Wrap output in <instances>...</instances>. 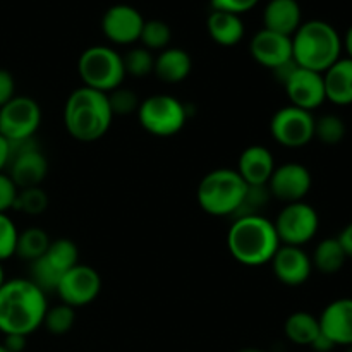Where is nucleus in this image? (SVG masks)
I'll list each match as a JSON object with an SVG mask.
<instances>
[{
  "label": "nucleus",
  "mask_w": 352,
  "mask_h": 352,
  "mask_svg": "<svg viewBox=\"0 0 352 352\" xmlns=\"http://www.w3.org/2000/svg\"><path fill=\"white\" fill-rule=\"evenodd\" d=\"M47 294L30 278L6 280L0 287V332L30 336L43 325Z\"/></svg>",
  "instance_id": "1"
},
{
  "label": "nucleus",
  "mask_w": 352,
  "mask_h": 352,
  "mask_svg": "<svg viewBox=\"0 0 352 352\" xmlns=\"http://www.w3.org/2000/svg\"><path fill=\"white\" fill-rule=\"evenodd\" d=\"M227 248L237 263L263 267L275 256L280 239L272 220L263 215H244L234 219L227 234Z\"/></svg>",
  "instance_id": "2"
},
{
  "label": "nucleus",
  "mask_w": 352,
  "mask_h": 352,
  "mask_svg": "<svg viewBox=\"0 0 352 352\" xmlns=\"http://www.w3.org/2000/svg\"><path fill=\"white\" fill-rule=\"evenodd\" d=\"M112 120L113 113L105 93L79 86L65 100V129L81 143H93L105 136Z\"/></svg>",
  "instance_id": "3"
},
{
  "label": "nucleus",
  "mask_w": 352,
  "mask_h": 352,
  "mask_svg": "<svg viewBox=\"0 0 352 352\" xmlns=\"http://www.w3.org/2000/svg\"><path fill=\"white\" fill-rule=\"evenodd\" d=\"M342 40L330 23L313 19L292 34V58L302 69L323 74L340 58Z\"/></svg>",
  "instance_id": "4"
},
{
  "label": "nucleus",
  "mask_w": 352,
  "mask_h": 352,
  "mask_svg": "<svg viewBox=\"0 0 352 352\" xmlns=\"http://www.w3.org/2000/svg\"><path fill=\"white\" fill-rule=\"evenodd\" d=\"M248 184L234 168H215L199 181L196 199L213 217H234L246 196Z\"/></svg>",
  "instance_id": "5"
},
{
  "label": "nucleus",
  "mask_w": 352,
  "mask_h": 352,
  "mask_svg": "<svg viewBox=\"0 0 352 352\" xmlns=\"http://www.w3.org/2000/svg\"><path fill=\"white\" fill-rule=\"evenodd\" d=\"M78 72L82 86L102 93H110L122 86L126 79L122 55L112 47L95 45L79 55Z\"/></svg>",
  "instance_id": "6"
},
{
  "label": "nucleus",
  "mask_w": 352,
  "mask_h": 352,
  "mask_svg": "<svg viewBox=\"0 0 352 352\" xmlns=\"http://www.w3.org/2000/svg\"><path fill=\"white\" fill-rule=\"evenodd\" d=\"M136 116L141 127L157 138L175 136L188 122L186 105L170 95L148 96L140 103Z\"/></svg>",
  "instance_id": "7"
},
{
  "label": "nucleus",
  "mask_w": 352,
  "mask_h": 352,
  "mask_svg": "<svg viewBox=\"0 0 352 352\" xmlns=\"http://www.w3.org/2000/svg\"><path fill=\"white\" fill-rule=\"evenodd\" d=\"M78 263L79 250L74 241L65 239V237L55 239L52 241L43 256L30 263V280L45 294L50 291L55 292L65 272L71 270Z\"/></svg>",
  "instance_id": "8"
},
{
  "label": "nucleus",
  "mask_w": 352,
  "mask_h": 352,
  "mask_svg": "<svg viewBox=\"0 0 352 352\" xmlns=\"http://www.w3.org/2000/svg\"><path fill=\"white\" fill-rule=\"evenodd\" d=\"M275 230L285 246H305L316 236L320 227V217L311 205L305 201L289 203L278 212L274 220Z\"/></svg>",
  "instance_id": "9"
},
{
  "label": "nucleus",
  "mask_w": 352,
  "mask_h": 352,
  "mask_svg": "<svg viewBox=\"0 0 352 352\" xmlns=\"http://www.w3.org/2000/svg\"><path fill=\"white\" fill-rule=\"evenodd\" d=\"M9 177L17 189L38 188L48 174V160L40 151L34 138L10 143Z\"/></svg>",
  "instance_id": "10"
},
{
  "label": "nucleus",
  "mask_w": 352,
  "mask_h": 352,
  "mask_svg": "<svg viewBox=\"0 0 352 352\" xmlns=\"http://www.w3.org/2000/svg\"><path fill=\"white\" fill-rule=\"evenodd\" d=\"M41 124V109L31 96H14L0 109V134L7 141L34 138Z\"/></svg>",
  "instance_id": "11"
},
{
  "label": "nucleus",
  "mask_w": 352,
  "mask_h": 352,
  "mask_svg": "<svg viewBox=\"0 0 352 352\" xmlns=\"http://www.w3.org/2000/svg\"><path fill=\"white\" fill-rule=\"evenodd\" d=\"M270 133L285 148L306 146L315 138V117L294 105L282 107L272 117Z\"/></svg>",
  "instance_id": "12"
},
{
  "label": "nucleus",
  "mask_w": 352,
  "mask_h": 352,
  "mask_svg": "<svg viewBox=\"0 0 352 352\" xmlns=\"http://www.w3.org/2000/svg\"><path fill=\"white\" fill-rule=\"evenodd\" d=\"M100 291H102V277L98 272L89 265L81 263L65 272L55 289L60 301L74 309L91 305L98 298Z\"/></svg>",
  "instance_id": "13"
},
{
  "label": "nucleus",
  "mask_w": 352,
  "mask_h": 352,
  "mask_svg": "<svg viewBox=\"0 0 352 352\" xmlns=\"http://www.w3.org/2000/svg\"><path fill=\"white\" fill-rule=\"evenodd\" d=\"M311 184L313 179L308 168L296 162H289L280 167H275L267 188L274 198L289 205V203L302 201V198L311 189Z\"/></svg>",
  "instance_id": "14"
},
{
  "label": "nucleus",
  "mask_w": 352,
  "mask_h": 352,
  "mask_svg": "<svg viewBox=\"0 0 352 352\" xmlns=\"http://www.w3.org/2000/svg\"><path fill=\"white\" fill-rule=\"evenodd\" d=\"M144 17L138 9L127 3H117L107 9L102 17V31L116 45H133L140 41Z\"/></svg>",
  "instance_id": "15"
},
{
  "label": "nucleus",
  "mask_w": 352,
  "mask_h": 352,
  "mask_svg": "<svg viewBox=\"0 0 352 352\" xmlns=\"http://www.w3.org/2000/svg\"><path fill=\"white\" fill-rule=\"evenodd\" d=\"M284 88L289 100H291V105L308 110V112L318 109L327 100L323 74L309 71V69H302L299 65L284 82Z\"/></svg>",
  "instance_id": "16"
},
{
  "label": "nucleus",
  "mask_w": 352,
  "mask_h": 352,
  "mask_svg": "<svg viewBox=\"0 0 352 352\" xmlns=\"http://www.w3.org/2000/svg\"><path fill=\"white\" fill-rule=\"evenodd\" d=\"M250 54L254 62L274 71V69L294 60L292 58V38L263 28L251 38Z\"/></svg>",
  "instance_id": "17"
},
{
  "label": "nucleus",
  "mask_w": 352,
  "mask_h": 352,
  "mask_svg": "<svg viewBox=\"0 0 352 352\" xmlns=\"http://www.w3.org/2000/svg\"><path fill=\"white\" fill-rule=\"evenodd\" d=\"M272 268L274 274L282 284L298 287L309 278L313 272V263L309 254L302 248L285 246L280 244L275 256L272 258Z\"/></svg>",
  "instance_id": "18"
},
{
  "label": "nucleus",
  "mask_w": 352,
  "mask_h": 352,
  "mask_svg": "<svg viewBox=\"0 0 352 352\" xmlns=\"http://www.w3.org/2000/svg\"><path fill=\"white\" fill-rule=\"evenodd\" d=\"M320 330L336 346H352V299H336L318 318Z\"/></svg>",
  "instance_id": "19"
},
{
  "label": "nucleus",
  "mask_w": 352,
  "mask_h": 352,
  "mask_svg": "<svg viewBox=\"0 0 352 352\" xmlns=\"http://www.w3.org/2000/svg\"><path fill=\"white\" fill-rule=\"evenodd\" d=\"M275 167V158L267 146L251 144L239 155L236 170L248 186H267Z\"/></svg>",
  "instance_id": "20"
},
{
  "label": "nucleus",
  "mask_w": 352,
  "mask_h": 352,
  "mask_svg": "<svg viewBox=\"0 0 352 352\" xmlns=\"http://www.w3.org/2000/svg\"><path fill=\"white\" fill-rule=\"evenodd\" d=\"M302 24L301 6L298 0H270L263 10V26L274 33L291 36Z\"/></svg>",
  "instance_id": "21"
},
{
  "label": "nucleus",
  "mask_w": 352,
  "mask_h": 352,
  "mask_svg": "<svg viewBox=\"0 0 352 352\" xmlns=\"http://www.w3.org/2000/svg\"><path fill=\"white\" fill-rule=\"evenodd\" d=\"M192 69V58L184 48L167 47L155 57L153 74L167 85L182 82Z\"/></svg>",
  "instance_id": "22"
},
{
  "label": "nucleus",
  "mask_w": 352,
  "mask_h": 352,
  "mask_svg": "<svg viewBox=\"0 0 352 352\" xmlns=\"http://www.w3.org/2000/svg\"><path fill=\"white\" fill-rule=\"evenodd\" d=\"M327 100L336 105L352 103V60L339 58L332 67L323 72Z\"/></svg>",
  "instance_id": "23"
},
{
  "label": "nucleus",
  "mask_w": 352,
  "mask_h": 352,
  "mask_svg": "<svg viewBox=\"0 0 352 352\" xmlns=\"http://www.w3.org/2000/svg\"><path fill=\"white\" fill-rule=\"evenodd\" d=\"M208 34L220 47H234L244 38V23L241 16L222 10H213L206 21Z\"/></svg>",
  "instance_id": "24"
},
{
  "label": "nucleus",
  "mask_w": 352,
  "mask_h": 352,
  "mask_svg": "<svg viewBox=\"0 0 352 352\" xmlns=\"http://www.w3.org/2000/svg\"><path fill=\"white\" fill-rule=\"evenodd\" d=\"M347 261V254L344 251L342 244L337 237H329L323 239L318 246L315 248L311 263L313 268L323 275H333L344 268Z\"/></svg>",
  "instance_id": "25"
},
{
  "label": "nucleus",
  "mask_w": 352,
  "mask_h": 352,
  "mask_svg": "<svg viewBox=\"0 0 352 352\" xmlns=\"http://www.w3.org/2000/svg\"><path fill=\"white\" fill-rule=\"evenodd\" d=\"M284 332L296 346H311L322 330H320L318 318H315L311 313L296 311L285 320Z\"/></svg>",
  "instance_id": "26"
},
{
  "label": "nucleus",
  "mask_w": 352,
  "mask_h": 352,
  "mask_svg": "<svg viewBox=\"0 0 352 352\" xmlns=\"http://www.w3.org/2000/svg\"><path fill=\"white\" fill-rule=\"evenodd\" d=\"M50 243V237L41 227H28L26 230L19 232V236H17L16 256L31 263V261L43 256Z\"/></svg>",
  "instance_id": "27"
},
{
  "label": "nucleus",
  "mask_w": 352,
  "mask_h": 352,
  "mask_svg": "<svg viewBox=\"0 0 352 352\" xmlns=\"http://www.w3.org/2000/svg\"><path fill=\"white\" fill-rule=\"evenodd\" d=\"M172 40V31L165 21L162 19H150L144 21L143 30H141L140 41L144 48L150 52L153 50H165Z\"/></svg>",
  "instance_id": "28"
},
{
  "label": "nucleus",
  "mask_w": 352,
  "mask_h": 352,
  "mask_svg": "<svg viewBox=\"0 0 352 352\" xmlns=\"http://www.w3.org/2000/svg\"><path fill=\"white\" fill-rule=\"evenodd\" d=\"M76 323V309L71 306L64 305H55L47 309L43 318L45 329L54 336H65L72 330Z\"/></svg>",
  "instance_id": "29"
},
{
  "label": "nucleus",
  "mask_w": 352,
  "mask_h": 352,
  "mask_svg": "<svg viewBox=\"0 0 352 352\" xmlns=\"http://www.w3.org/2000/svg\"><path fill=\"white\" fill-rule=\"evenodd\" d=\"M346 124L336 113H325L315 119V138L323 144H339L346 138Z\"/></svg>",
  "instance_id": "30"
},
{
  "label": "nucleus",
  "mask_w": 352,
  "mask_h": 352,
  "mask_svg": "<svg viewBox=\"0 0 352 352\" xmlns=\"http://www.w3.org/2000/svg\"><path fill=\"white\" fill-rule=\"evenodd\" d=\"M124 69L126 76H134V78H146L148 74H153L155 69V57L148 48L134 47L122 55Z\"/></svg>",
  "instance_id": "31"
},
{
  "label": "nucleus",
  "mask_w": 352,
  "mask_h": 352,
  "mask_svg": "<svg viewBox=\"0 0 352 352\" xmlns=\"http://www.w3.org/2000/svg\"><path fill=\"white\" fill-rule=\"evenodd\" d=\"M48 206V196L43 189L38 188H28L19 189L14 201V210L23 212L26 215H40L47 210Z\"/></svg>",
  "instance_id": "32"
},
{
  "label": "nucleus",
  "mask_w": 352,
  "mask_h": 352,
  "mask_svg": "<svg viewBox=\"0 0 352 352\" xmlns=\"http://www.w3.org/2000/svg\"><path fill=\"white\" fill-rule=\"evenodd\" d=\"M107 98H109V105L113 117L136 113L141 103L140 100H138L136 91H133V89L129 88H124V86H119V88H116L113 91L107 93Z\"/></svg>",
  "instance_id": "33"
},
{
  "label": "nucleus",
  "mask_w": 352,
  "mask_h": 352,
  "mask_svg": "<svg viewBox=\"0 0 352 352\" xmlns=\"http://www.w3.org/2000/svg\"><path fill=\"white\" fill-rule=\"evenodd\" d=\"M17 236L19 230L12 219H9L7 213H0V263L16 256Z\"/></svg>",
  "instance_id": "34"
},
{
  "label": "nucleus",
  "mask_w": 352,
  "mask_h": 352,
  "mask_svg": "<svg viewBox=\"0 0 352 352\" xmlns=\"http://www.w3.org/2000/svg\"><path fill=\"white\" fill-rule=\"evenodd\" d=\"M260 0H210L213 10H222V12H230V14H241L250 12L251 9L258 6Z\"/></svg>",
  "instance_id": "35"
},
{
  "label": "nucleus",
  "mask_w": 352,
  "mask_h": 352,
  "mask_svg": "<svg viewBox=\"0 0 352 352\" xmlns=\"http://www.w3.org/2000/svg\"><path fill=\"white\" fill-rule=\"evenodd\" d=\"M19 189L7 174H0V213H7V210L14 208V201Z\"/></svg>",
  "instance_id": "36"
},
{
  "label": "nucleus",
  "mask_w": 352,
  "mask_h": 352,
  "mask_svg": "<svg viewBox=\"0 0 352 352\" xmlns=\"http://www.w3.org/2000/svg\"><path fill=\"white\" fill-rule=\"evenodd\" d=\"M16 96V81L14 76L6 69H0V109Z\"/></svg>",
  "instance_id": "37"
},
{
  "label": "nucleus",
  "mask_w": 352,
  "mask_h": 352,
  "mask_svg": "<svg viewBox=\"0 0 352 352\" xmlns=\"http://www.w3.org/2000/svg\"><path fill=\"white\" fill-rule=\"evenodd\" d=\"M26 336H16V333H10V336H6V340H3V347H6L9 352H23L26 349Z\"/></svg>",
  "instance_id": "38"
},
{
  "label": "nucleus",
  "mask_w": 352,
  "mask_h": 352,
  "mask_svg": "<svg viewBox=\"0 0 352 352\" xmlns=\"http://www.w3.org/2000/svg\"><path fill=\"white\" fill-rule=\"evenodd\" d=\"M337 239L340 241V244H342L344 251H346L347 258H351L352 260V222L349 226H346L342 229V232L339 234V237Z\"/></svg>",
  "instance_id": "39"
},
{
  "label": "nucleus",
  "mask_w": 352,
  "mask_h": 352,
  "mask_svg": "<svg viewBox=\"0 0 352 352\" xmlns=\"http://www.w3.org/2000/svg\"><path fill=\"white\" fill-rule=\"evenodd\" d=\"M10 162V144L6 138L0 134V174L3 172V168L9 167Z\"/></svg>",
  "instance_id": "40"
},
{
  "label": "nucleus",
  "mask_w": 352,
  "mask_h": 352,
  "mask_svg": "<svg viewBox=\"0 0 352 352\" xmlns=\"http://www.w3.org/2000/svg\"><path fill=\"white\" fill-rule=\"evenodd\" d=\"M309 347H313V349H315L316 352H330L333 349V347H336V344H333L332 340L329 339V337L323 336V333L320 332V336L316 337L315 342H313Z\"/></svg>",
  "instance_id": "41"
},
{
  "label": "nucleus",
  "mask_w": 352,
  "mask_h": 352,
  "mask_svg": "<svg viewBox=\"0 0 352 352\" xmlns=\"http://www.w3.org/2000/svg\"><path fill=\"white\" fill-rule=\"evenodd\" d=\"M342 47L346 48V50H347V55H349V57H347V58H351V60H352V26L349 28V30H347L346 36H344V40H342Z\"/></svg>",
  "instance_id": "42"
},
{
  "label": "nucleus",
  "mask_w": 352,
  "mask_h": 352,
  "mask_svg": "<svg viewBox=\"0 0 352 352\" xmlns=\"http://www.w3.org/2000/svg\"><path fill=\"white\" fill-rule=\"evenodd\" d=\"M236 352H265V351L254 349V347H246V349H239V351H236Z\"/></svg>",
  "instance_id": "43"
},
{
  "label": "nucleus",
  "mask_w": 352,
  "mask_h": 352,
  "mask_svg": "<svg viewBox=\"0 0 352 352\" xmlns=\"http://www.w3.org/2000/svg\"><path fill=\"white\" fill-rule=\"evenodd\" d=\"M3 282H6V277H3V268H2V263H0V287H2Z\"/></svg>",
  "instance_id": "44"
},
{
  "label": "nucleus",
  "mask_w": 352,
  "mask_h": 352,
  "mask_svg": "<svg viewBox=\"0 0 352 352\" xmlns=\"http://www.w3.org/2000/svg\"><path fill=\"white\" fill-rule=\"evenodd\" d=\"M0 352H9L6 349V347H3V344H0Z\"/></svg>",
  "instance_id": "45"
},
{
  "label": "nucleus",
  "mask_w": 352,
  "mask_h": 352,
  "mask_svg": "<svg viewBox=\"0 0 352 352\" xmlns=\"http://www.w3.org/2000/svg\"><path fill=\"white\" fill-rule=\"evenodd\" d=\"M347 352H352V346L349 347V349H347Z\"/></svg>",
  "instance_id": "46"
}]
</instances>
